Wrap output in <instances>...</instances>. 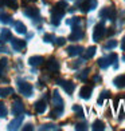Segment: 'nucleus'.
<instances>
[{
    "label": "nucleus",
    "mask_w": 125,
    "mask_h": 131,
    "mask_svg": "<svg viewBox=\"0 0 125 131\" xmlns=\"http://www.w3.org/2000/svg\"><path fill=\"white\" fill-rule=\"evenodd\" d=\"M113 83H114V86H116L117 88H122V87H125V75L117 76V78L113 80Z\"/></svg>",
    "instance_id": "dca6fc26"
},
{
    "label": "nucleus",
    "mask_w": 125,
    "mask_h": 131,
    "mask_svg": "<svg viewBox=\"0 0 125 131\" xmlns=\"http://www.w3.org/2000/svg\"><path fill=\"white\" fill-rule=\"evenodd\" d=\"M11 94H14V90L11 87H3V88H0V96L4 98V96H8V95Z\"/></svg>",
    "instance_id": "4be33fe9"
},
{
    "label": "nucleus",
    "mask_w": 125,
    "mask_h": 131,
    "mask_svg": "<svg viewBox=\"0 0 125 131\" xmlns=\"http://www.w3.org/2000/svg\"><path fill=\"white\" fill-rule=\"evenodd\" d=\"M24 15L31 17V19H38L39 17V11H38V8H26Z\"/></svg>",
    "instance_id": "f8f14e48"
},
{
    "label": "nucleus",
    "mask_w": 125,
    "mask_h": 131,
    "mask_svg": "<svg viewBox=\"0 0 125 131\" xmlns=\"http://www.w3.org/2000/svg\"><path fill=\"white\" fill-rule=\"evenodd\" d=\"M55 43H57V46H63L65 43H66V39L65 38H58V39H55Z\"/></svg>",
    "instance_id": "f704fd0d"
},
{
    "label": "nucleus",
    "mask_w": 125,
    "mask_h": 131,
    "mask_svg": "<svg viewBox=\"0 0 125 131\" xmlns=\"http://www.w3.org/2000/svg\"><path fill=\"white\" fill-rule=\"evenodd\" d=\"M69 26H73V27H79L81 26V19L79 17H71L70 20L66 21Z\"/></svg>",
    "instance_id": "393cba45"
},
{
    "label": "nucleus",
    "mask_w": 125,
    "mask_h": 131,
    "mask_svg": "<svg viewBox=\"0 0 125 131\" xmlns=\"http://www.w3.org/2000/svg\"><path fill=\"white\" fill-rule=\"evenodd\" d=\"M86 123H79V124H77L75 126V130H86Z\"/></svg>",
    "instance_id": "c9c22d12"
},
{
    "label": "nucleus",
    "mask_w": 125,
    "mask_h": 131,
    "mask_svg": "<svg viewBox=\"0 0 125 131\" xmlns=\"http://www.w3.org/2000/svg\"><path fill=\"white\" fill-rule=\"evenodd\" d=\"M92 91H93V88H92L90 86H83L81 90H79V96H81L82 99H90Z\"/></svg>",
    "instance_id": "1a4fd4ad"
},
{
    "label": "nucleus",
    "mask_w": 125,
    "mask_h": 131,
    "mask_svg": "<svg viewBox=\"0 0 125 131\" xmlns=\"http://www.w3.org/2000/svg\"><path fill=\"white\" fill-rule=\"evenodd\" d=\"M0 39H2L3 41H7L11 39V31L7 28H3L2 29V36H0Z\"/></svg>",
    "instance_id": "5701e85b"
},
{
    "label": "nucleus",
    "mask_w": 125,
    "mask_h": 131,
    "mask_svg": "<svg viewBox=\"0 0 125 131\" xmlns=\"http://www.w3.org/2000/svg\"><path fill=\"white\" fill-rule=\"evenodd\" d=\"M114 47H117V40H108L105 43V50H113Z\"/></svg>",
    "instance_id": "bb28decb"
},
{
    "label": "nucleus",
    "mask_w": 125,
    "mask_h": 131,
    "mask_svg": "<svg viewBox=\"0 0 125 131\" xmlns=\"http://www.w3.org/2000/svg\"><path fill=\"white\" fill-rule=\"evenodd\" d=\"M47 106H46V102L44 100H38L37 103H35V111L38 112V114H43L46 111Z\"/></svg>",
    "instance_id": "4468645a"
},
{
    "label": "nucleus",
    "mask_w": 125,
    "mask_h": 131,
    "mask_svg": "<svg viewBox=\"0 0 125 131\" xmlns=\"http://www.w3.org/2000/svg\"><path fill=\"white\" fill-rule=\"evenodd\" d=\"M109 95H110L109 91H102V92H101L100 98H98V104H102V103H104V99L109 98Z\"/></svg>",
    "instance_id": "cd10ccee"
},
{
    "label": "nucleus",
    "mask_w": 125,
    "mask_h": 131,
    "mask_svg": "<svg viewBox=\"0 0 125 131\" xmlns=\"http://www.w3.org/2000/svg\"><path fill=\"white\" fill-rule=\"evenodd\" d=\"M121 48H122V51H125V36H124V39H122V43H121Z\"/></svg>",
    "instance_id": "a19ab883"
},
{
    "label": "nucleus",
    "mask_w": 125,
    "mask_h": 131,
    "mask_svg": "<svg viewBox=\"0 0 125 131\" xmlns=\"http://www.w3.org/2000/svg\"><path fill=\"white\" fill-rule=\"evenodd\" d=\"M98 66L101 68H108L109 66H110V62H109V58H101V59H98Z\"/></svg>",
    "instance_id": "412c9836"
},
{
    "label": "nucleus",
    "mask_w": 125,
    "mask_h": 131,
    "mask_svg": "<svg viewBox=\"0 0 125 131\" xmlns=\"http://www.w3.org/2000/svg\"><path fill=\"white\" fill-rule=\"evenodd\" d=\"M52 104H54V107H63L65 106L63 99L61 98V95H59V92L57 90L52 92Z\"/></svg>",
    "instance_id": "9d476101"
},
{
    "label": "nucleus",
    "mask_w": 125,
    "mask_h": 131,
    "mask_svg": "<svg viewBox=\"0 0 125 131\" xmlns=\"http://www.w3.org/2000/svg\"><path fill=\"white\" fill-rule=\"evenodd\" d=\"M42 62H43V58L42 56H31L28 59V64L30 66H39V64H42Z\"/></svg>",
    "instance_id": "f3484780"
},
{
    "label": "nucleus",
    "mask_w": 125,
    "mask_h": 131,
    "mask_svg": "<svg viewBox=\"0 0 125 131\" xmlns=\"http://www.w3.org/2000/svg\"><path fill=\"white\" fill-rule=\"evenodd\" d=\"M122 60H124V62H125V55H124V56H122Z\"/></svg>",
    "instance_id": "37998d69"
},
{
    "label": "nucleus",
    "mask_w": 125,
    "mask_h": 131,
    "mask_svg": "<svg viewBox=\"0 0 125 131\" xmlns=\"http://www.w3.org/2000/svg\"><path fill=\"white\" fill-rule=\"evenodd\" d=\"M87 75H89V68L83 70L81 74H77V78H78V79H81V80H85V79L87 78Z\"/></svg>",
    "instance_id": "7c9ffc66"
},
{
    "label": "nucleus",
    "mask_w": 125,
    "mask_h": 131,
    "mask_svg": "<svg viewBox=\"0 0 125 131\" xmlns=\"http://www.w3.org/2000/svg\"><path fill=\"white\" fill-rule=\"evenodd\" d=\"M44 41H55L54 35H51V34H46V35H44Z\"/></svg>",
    "instance_id": "473e14b6"
},
{
    "label": "nucleus",
    "mask_w": 125,
    "mask_h": 131,
    "mask_svg": "<svg viewBox=\"0 0 125 131\" xmlns=\"http://www.w3.org/2000/svg\"><path fill=\"white\" fill-rule=\"evenodd\" d=\"M23 130H24V131H28V130H32V124H26V126L23 127Z\"/></svg>",
    "instance_id": "4c0bfd02"
},
{
    "label": "nucleus",
    "mask_w": 125,
    "mask_h": 131,
    "mask_svg": "<svg viewBox=\"0 0 125 131\" xmlns=\"http://www.w3.org/2000/svg\"><path fill=\"white\" fill-rule=\"evenodd\" d=\"M83 38V31L79 27H73V32L70 35V40L71 41H77V40H81Z\"/></svg>",
    "instance_id": "423d86ee"
},
{
    "label": "nucleus",
    "mask_w": 125,
    "mask_h": 131,
    "mask_svg": "<svg viewBox=\"0 0 125 131\" xmlns=\"http://www.w3.org/2000/svg\"><path fill=\"white\" fill-rule=\"evenodd\" d=\"M40 130H57V127L54 124H43V126H40Z\"/></svg>",
    "instance_id": "2f4dec72"
},
{
    "label": "nucleus",
    "mask_w": 125,
    "mask_h": 131,
    "mask_svg": "<svg viewBox=\"0 0 125 131\" xmlns=\"http://www.w3.org/2000/svg\"><path fill=\"white\" fill-rule=\"evenodd\" d=\"M100 16L102 17V19L114 20V17H116V11H114V8H113V7H105L104 9H101Z\"/></svg>",
    "instance_id": "20e7f679"
},
{
    "label": "nucleus",
    "mask_w": 125,
    "mask_h": 131,
    "mask_svg": "<svg viewBox=\"0 0 125 131\" xmlns=\"http://www.w3.org/2000/svg\"><path fill=\"white\" fill-rule=\"evenodd\" d=\"M93 80H94V82H101V76L96 75V76H94V78H93Z\"/></svg>",
    "instance_id": "58836bf2"
},
{
    "label": "nucleus",
    "mask_w": 125,
    "mask_h": 131,
    "mask_svg": "<svg viewBox=\"0 0 125 131\" xmlns=\"http://www.w3.org/2000/svg\"><path fill=\"white\" fill-rule=\"evenodd\" d=\"M14 27H15V29H16L17 34H26V32H27L26 26L23 24V23H20V21H15V23H14Z\"/></svg>",
    "instance_id": "6ab92c4d"
},
{
    "label": "nucleus",
    "mask_w": 125,
    "mask_h": 131,
    "mask_svg": "<svg viewBox=\"0 0 125 131\" xmlns=\"http://www.w3.org/2000/svg\"><path fill=\"white\" fill-rule=\"evenodd\" d=\"M8 114V110H7V107L4 106V103H0V118H4V116H7Z\"/></svg>",
    "instance_id": "c756f323"
},
{
    "label": "nucleus",
    "mask_w": 125,
    "mask_h": 131,
    "mask_svg": "<svg viewBox=\"0 0 125 131\" xmlns=\"http://www.w3.org/2000/svg\"><path fill=\"white\" fill-rule=\"evenodd\" d=\"M105 128V124L104 122H101V121H96L93 123V130L94 131H101V130H104Z\"/></svg>",
    "instance_id": "a878e982"
},
{
    "label": "nucleus",
    "mask_w": 125,
    "mask_h": 131,
    "mask_svg": "<svg viewBox=\"0 0 125 131\" xmlns=\"http://www.w3.org/2000/svg\"><path fill=\"white\" fill-rule=\"evenodd\" d=\"M28 2H35V0H28Z\"/></svg>",
    "instance_id": "c03bdc74"
},
{
    "label": "nucleus",
    "mask_w": 125,
    "mask_h": 131,
    "mask_svg": "<svg viewBox=\"0 0 125 131\" xmlns=\"http://www.w3.org/2000/svg\"><path fill=\"white\" fill-rule=\"evenodd\" d=\"M83 52V48L81 46H70L67 47V53L70 56H78Z\"/></svg>",
    "instance_id": "6e6552de"
},
{
    "label": "nucleus",
    "mask_w": 125,
    "mask_h": 131,
    "mask_svg": "<svg viewBox=\"0 0 125 131\" xmlns=\"http://www.w3.org/2000/svg\"><path fill=\"white\" fill-rule=\"evenodd\" d=\"M0 4H4V5L11 7V8H16V7H17L16 0H0Z\"/></svg>",
    "instance_id": "b1692460"
},
{
    "label": "nucleus",
    "mask_w": 125,
    "mask_h": 131,
    "mask_svg": "<svg viewBox=\"0 0 125 131\" xmlns=\"http://www.w3.org/2000/svg\"><path fill=\"white\" fill-rule=\"evenodd\" d=\"M73 111H74V112H75V114L78 115V116H81V118L83 116V110H82V107H81V106H78V104H74V106H73Z\"/></svg>",
    "instance_id": "c85d7f7f"
},
{
    "label": "nucleus",
    "mask_w": 125,
    "mask_h": 131,
    "mask_svg": "<svg viewBox=\"0 0 125 131\" xmlns=\"http://www.w3.org/2000/svg\"><path fill=\"white\" fill-rule=\"evenodd\" d=\"M17 87H19V92L23 94L24 96H30V95H32V86L30 84V83L19 80V82H17Z\"/></svg>",
    "instance_id": "7ed1b4c3"
},
{
    "label": "nucleus",
    "mask_w": 125,
    "mask_h": 131,
    "mask_svg": "<svg viewBox=\"0 0 125 131\" xmlns=\"http://www.w3.org/2000/svg\"><path fill=\"white\" fill-rule=\"evenodd\" d=\"M22 121H23V116L19 115L16 119H14V121L8 124V130H17L20 127V124H22Z\"/></svg>",
    "instance_id": "ddd939ff"
},
{
    "label": "nucleus",
    "mask_w": 125,
    "mask_h": 131,
    "mask_svg": "<svg viewBox=\"0 0 125 131\" xmlns=\"http://www.w3.org/2000/svg\"><path fill=\"white\" fill-rule=\"evenodd\" d=\"M113 107H114V110H117V108H118V99H116V100H114V104H113Z\"/></svg>",
    "instance_id": "ea45409f"
},
{
    "label": "nucleus",
    "mask_w": 125,
    "mask_h": 131,
    "mask_svg": "<svg viewBox=\"0 0 125 131\" xmlns=\"http://www.w3.org/2000/svg\"><path fill=\"white\" fill-rule=\"evenodd\" d=\"M11 44H12V48L16 51H20L26 47V41L24 40H19V39H12L11 40Z\"/></svg>",
    "instance_id": "9b49d317"
},
{
    "label": "nucleus",
    "mask_w": 125,
    "mask_h": 131,
    "mask_svg": "<svg viewBox=\"0 0 125 131\" xmlns=\"http://www.w3.org/2000/svg\"><path fill=\"white\" fill-rule=\"evenodd\" d=\"M11 112H12V115H16V116H19V115H22L23 112H24V106H23V103L20 102L19 99H16L14 102L12 108H11Z\"/></svg>",
    "instance_id": "39448f33"
},
{
    "label": "nucleus",
    "mask_w": 125,
    "mask_h": 131,
    "mask_svg": "<svg viewBox=\"0 0 125 131\" xmlns=\"http://www.w3.org/2000/svg\"><path fill=\"white\" fill-rule=\"evenodd\" d=\"M96 51H97V48L96 47H89V48L85 51V53H83V59H92L93 56H94V53H96Z\"/></svg>",
    "instance_id": "a211bd4d"
},
{
    "label": "nucleus",
    "mask_w": 125,
    "mask_h": 131,
    "mask_svg": "<svg viewBox=\"0 0 125 131\" xmlns=\"http://www.w3.org/2000/svg\"><path fill=\"white\" fill-rule=\"evenodd\" d=\"M8 50L5 48V47H0V52H7Z\"/></svg>",
    "instance_id": "79ce46f5"
},
{
    "label": "nucleus",
    "mask_w": 125,
    "mask_h": 131,
    "mask_svg": "<svg viewBox=\"0 0 125 131\" xmlns=\"http://www.w3.org/2000/svg\"><path fill=\"white\" fill-rule=\"evenodd\" d=\"M57 7L61 8V9H65V8H67V3L66 2H58L57 3Z\"/></svg>",
    "instance_id": "72a5a7b5"
},
{
    "label": "nucleus",
    "mask_w": 125,
    "mask_h": 131,
    "mask_svg": "<svg viewBox=\"0 0 125 131\" xmlns=\"http://www.w3.org/2000/svg\"><path fill=\"white\" fill-rule=\"evenodd\" d=\"M7 62H8V60H7L5 58H4V59H2V60H0V67L5 68V67H7Z\"/></svg>",
    "instance_id": "e433bc0d"
},
{
    "label": "nucleus",
    "mask_w": 125,
    "mask_h": 131,
    "mask_svg": "<svg viewBox=\"0 0 125 131\" xmlns=\"http://www.w3.org/2000/svg\"><path fill=\"white\" fill-rule=\"evenodd\" d=\"M63 15H65V9H61L55 5V7L51 9V23L54 26H58L61 19L63 17Z\"/></svg>",
    "instance_id": "f257e3e1"
},
{
    "label": "nucleus",
    "mask_w": 125,
    "mask_h": 131,
    "mask_svg": "<svg viewBox=\"0 0 125 131\" xmlns=\"http://www.w3.org/2000/svg\"><path fill=\"white\" fill-rule=\"evenodd\" d=\"M11 21H12V17L8 14H4V12L0 14V23H3V24H10Z\"/></svg>",
    "instance_id": "aec40b11"
},
{
    "label": "nucleus",
    "mask_w": 125,
    "mask_h": 131,
    "mask_svg": "<svg viewBox=\"0 0 125 131\" xmlns=\"http://www.w3.org/2000/svg\"><path fill=\"white\" fill-rule=\"evenodd\" d=\"M47 68H49L50 71H52V72H57V71L59 70V64H58V62L55 60V59H50V60L47 62Z\"/></svg>",
    "instance_id": "2eb2a0df"
},
{
    "label": "nucleus",
    "mask_w": 125,
    "mask_h": 131,
    "mask_svg": "<svg viewBox=\"0 0 125 131\" xmlns=\"http://www.w3.org/2000/svg\"><path fill=\"white\" fill-rule=\"evenodd\" d=\"M59 86H61L67 94H71V92L74 91V88H75V84H74V83L67 82V80H59Z\"/></svg>",
    "instance_id": "0eeeda50"
},
{
    "label": "nucleus",
    "mask_w": 125,
    "mask_h": 131,
    "mask_svg": "<svg viewBox=\"0 0 125 131\" xmlns=\"http://www.w3.org/2000/svg\"><path fill=\"white\" fill-rule=\"evenodd\" d=\"M105 34H106V29H105V27H104L102 23H100V24H97L96 27H94L93 40H94V41H100L101 39L105 36Z\"/></svg>",
    "instance_id": "f03ea898"
}]
</instances>
